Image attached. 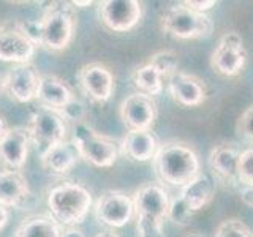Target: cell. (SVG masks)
Here are the masks:
<instances>
[{"mask_svg": "<svg viewBox=\"0 0 253 237\" xmlns=\"http://www.w3.org/2000/svg\"><path fill=\"white\" fill-rule=\"evenodd\" d=\"M185 237H203L201 234H198V233H192V234H187Z\"/></svg>", "mask_w": 253, "mask_h": 237, "instance_id": "f35d334b", "label": "cell"}, {"mask_svg": "<svg viewBox=\"0 0 253 237\" xmlns=\"http://www.w3.org/2000/svg\"><path fill=\"white\" fill-rule=\"evenodd\" d=\"M192 215H193V212L182 202L179 196L172 198L171 204H169V210H168V218L172 221V223H176L179 226H185V225H188Z\"/></svg>", "mask_w": 253, "mask_h": 237, "instance_id": "f546056e", "label": "cell"}, {"mask_svg": "<svg viewBox=\"0 0 253 237\" xmlns=\"http://www.w3.org/2000/svg\"><path fill=\"white\" fill-rule=\"evenodd\" d=\"M95 218L108 228H124L134 217L133 198L117 190L103 193L93 204Z\"/></svg>", "mask_w": 253, "mask_h": 237, "instance_id": "9c48e42d", "label": "cell"}, {"mask_svg": "<svg viewBox=\"0 0 253 237\" xmlns=\"http://www.w3.org/2000/svg\"><path fill=\"white\" fill-rule=\"evenodd\" d=\"M133 82L136 85L138 92L149 95V97H157L163 92V78L158 73V70L147 62L146 65L134 70Z\"/></svg>", "mask_w": 253, "mask_h": 237, "instance_id": "cb8c5ba5", "label": "cell"}, {"mask_svg": "<svg viewBox=\"0 0 253 237\" xmlns=\"http://www.w3.org/2000/svg\"><path fill=\"white\" fill-rule=\"evenodd\" d=\"M0 92H3V76H0Z\"/></svg>", "mask_w": 253, "mask_h": 237, "instance_id": "ab89813d", "label": "cell"}, {"mask_svg": "<svg viewBox=\"0 0 253 237\" xmlns=\"http://www.w3.org/2000/svg\"><path fill=\"white\" fill-rule=\"evenodd\" d=\"M59 113L63 116V118L68 123H79V122H85V116H87V109L85 105L79 100V98H73L70 103H67L62 109H59Z\"/></svg>", "mask_w": 253, "mask_h": 237, "instance_id": "f1b7e54d", "label": "cell"}, {"mask_svg": "<svg viewBox=\"0 0 253 237\" xmlns=\"http://www.w3.org/2000/svg\"><path fill=\"white\" fill-rule=\"evenodd\" d=\"M71 144L75 146L79 158L95 168H111L121 154V147L113 138L95 131L87 122L73 125Z\"/></svg>", "mask_w": 253, "mask_h": 237, "instance_id": "3957f363", "label": "cell"}, {"mask_svg": "<svg viewBox=\"0 0 253 237\" xmlns=\"http://www.w3.org/2000/svg\"><path fill=\"white\" fill-rule=\"evenodd\" d=\"M78 85L93 101L106 103L114 93L116 79L105 63L92 62L78 71Z\"/></svg>", "mask_w": 253, "mask_h": 237, "instance_id": "8fae6325", "label": "cell"}, {"mask_svg": "<svg viewBox=\"0 0 253 237\" xmlns=\"http://www.w3.org/2000/svg\"><path fill=\"white\" fill-rule=\"evenodd\" d=\"M237 182L245 188L253 187V147L245 149L237 161Z\"/></svg>", "mask_w": 253, "mask_h": 237, "instance_id": "484cf974", "label": "cell"}, {"mask_svg": "<svg viewBox=\"0 0 253 237\" xmlns=\"http://www.w3.org/2000/svg\"><path fill=\"white\" fill-rule=\"evenodd\" d=\"M241 152L231 144H221L212 149L209 155V168L217 180L223 184L237 182V161Z\"/></svg>", "mask_w": 253, "mask_h": 237, "instance_id": "ffe728a7", "label": "cell"}, {"mask_svg": "<svg viewBox=\"0 0 253 237\" xmlns=\"http://www.w3.org/2000/svg\"><path fill=\"white\" fill-rule=\"evenodd\" d=\"M119 147H121V154L128 158V160L144 163L149 160H154L160 144H158L152 131L128 130L122 138Z\"/></svg>", "mask_w": 253, "mask_h": 237, "instance_id": "e0dca14e", "label": "cell"}, {"mask_svg": "<svg viewBox=\"0 0 253 237\" xmlns=\"http://www.w3.org/2000/svg\"><path fill=\"white\" fill-rule=\"evenodd\" d=\"M184 5H187L188 8H192V10H196L200 13H206L208 10H211V8H213L217 5L215 0H185V2H182Z\"/></svg>", "mask_w": 253, "mask_h": 237, "instance_id": "1f68e13d", "label": "cell"}, {"mask_svg": "<svg viewBox=\"0 0 253 237\" xmlns=\"http://www.w3.org/2000/svg\"><path fill=\"white\" fill-rule=\"evenodd\" d=\"M37 46L30 41L21 27V21H8L0 24V62L32 63Z\"/></svg>", "mask_w": 253, "mask_h": 237, "instance_id": "52a82bcc", "label": "cell"}, {"mask_svg": "<svg viewBox=\"0 0 253 237\" xmlns=\"http://www.w3.org/2000/svg\"><path fill=\"white\" fill-rule=\"evenodd\" d=\"M149 63L158 70V73L162 75L163 79H169L174 73H177V67H179L177 55L171 51H160L154 54L149 59Z\"/></svg>", "mask_w": 253, "mask_h": 237, "instance_id": "d4e9b609", "label": "cell"}, {"mask_svg": "<svg viewBox=\"0 0 253 237\" xmlns=\"http://www.w3.org/2000/svg\"><path fill=\"white\" fill-rule=\"evenodd\" d=\"M42 22V47L52 52L67 49L76 32V14L70 2H52L46 8Z\"/></svg>", "mask_w": 253, "mask_h": 237, "instance_id": "277c9868", "label": "cell"}, {"mask_svg": "<svg viewBox=\"0 0 253 237\" xmlns=\"http://www.w3.org/2000/svg\"><path fill=\"white\" fill-rule=\"evenodd\" d=\"M40 79L42 75L34 63L14 65L3 76V92L18 103H30L37 100Z\"/></svg>", "mask_w": 253, "mask_h": 237, "instance_id": "7c38bea8", "label": "cell"}, {"mask_svg": "<svg viewBox=\"0 0 253 237\" xmlns=\"http://www.w3.org/2000/svg\"><path fill=\"white\" fill-rule=\"evenodd\" d=\"M213 196H215V182L204 174H200L190 184L182 187L179 193L182 202L193 213L204 209L212 201Z\"/></svg>", "mask_w": 253, "mask_h": 237, "instance_id": "7402d4cb", "label": "cell"}, {"mask_svg": "<svg viewBox=\"0 0 253 237\" xmlns=\"http://www.w3.org/2000/svg\"><path fill=\"white\" fill-rule=\"evenodd\" d=\"M213 237H252V233L244 221L237 218H228L217 226Z\"/></svg>", "mask_w": 253, "mask_h": 237, "instance_id": "4316f807", "label": "cell"}, {"mask_svg": "<svg viewBox=\"0 0 253 237\" xmlns=\"http://www.w3.org/2000/svg\"><path fill=\"white\" fill-rule=\"evenodd\" d=\"M131 198L136 217H152L163 221L168 218L171 198L165 185L158 182H147L141 185Z\"/></svg>", "mask_w": 253, "mask_h": 237, "instance_id": "5bb4252c", "label": "cell"}, {"mask_svg": "<svg viewBox=\"0 0 253 237\" xmlns=\"http://www.w3.org/2000/svg\"><path fill=\"white\" fill-rule=\"evenodd\" d=\"M63 229L51 215H30L16 228L13 237H62Z\"/></svg>", "mask_w": 253, "mask_h": 237, "instance_id": "603a6c76", "label": "cell"}, {"mask_svg": "<svg viewBox=\"0 0 253 237\" xmlns=\"http://www.w3.org/2000/svg\"><path fill=\"white\" fill-rule=\"evenodd\" d=\"M236 131L242 139L253 142V105H250L237 118Z\"/></svg>", "mask_w": 253, "mask_h": 237, "instance_id": "4dcf8cb0", "label": "cell"}, {"mask_svg": "<svg viewBox=\"0 0 253 237\" xmlns=\"http://www.w3.org/2000/svg\"><path fill=\"white\" fill-rule=\"evenodd\" d=\"M119 116L128 130L150 131L157 117V105L152 97L134 92L121 103Z\"/></svg>", "mask_w": 253, "mask_h": 237, "instance_id": "4fadbf2b", "label": "cell"}, {"mask_svg": "<svg viewBox=\"0 0 253 237\" xmlns=\"http://www.w3.org/2000/svg\"><path fill=\"white\" fill-rule=\"evenodd\" d=\"M30 187L27 177L21 171L2 169L0 171V204L6 209L19 207L29 199Z\"/></svg>", "mask_w": 253, "mask_h": 237, "instance_id": "d6986e66", "label": "cell"}, {"mask_svg": "<svg viewBox=\"0 0 253 237\" xmlns=\"http://www.w3.org/2000/svg\"><path fill=\"white\" fill-rule=\"evenodd\" d=\"M247 51L237 32H226L211 55V67L221 76H236L245 67Z\"/></svg>", "mask_w": 253, "mask_h": 237, "instance_id": "ba28073f", "label": "cell"}, {"mask_svg": "<svg viewBox=\"0 0 253 237\" xmlns=\"http://www.w3.org/2000/svg\"><path fill=\"white\" fill-rule=\"evenodd\" d=\"M8 220H10V210H8L5 205L0 204V233H2L5 226L8 225Z\"/></svg>", "mask_w": 253, "mask_h": 237, "instance_id": "d6a6232c", "label": "cell"}, {"mask_svg": "<svg viewBox=\"0 0 253 237\" xmlns=\"http://www.w3.org/2000/svg\"><path fill=\"white\" fill-rule=\"evenodd\" d=\"M95 237H119V236L114 234V233H111V231H103V233H98Z\"/></svg>", "mask_w": 253, "mask_h": 237, "instance_id": "74e56055", "label": "cell"}, {"mask_svg": "<svg viewBox=\"0 0 253 237\" xmlns=\"http://www.w3.org/2000/svg\"><path fill=\"white\" fill-rule=\"evenodd\" d=\"M98 16L108 30L122 34L139 24L142 18V5L138 0H105L100 3Z\"/></svg>", "mask_w": 253, "mask_h": 237, "instance_id": "30bf717a", "label": "cell"}, {"mask_svg": "<svg viewBox=\"0 0 253 237\" xmlns=\"http://www.w3.org/2000/svg\"><path fill=\"white\" fill-rule=\"evenodd\" d=\"M27 130L32 144L42 154L46 149L67 141L68 122L57 109L40 106L30 114Z\"/></svg>", "mask_w": 253, "mask_h": 237, "instance_id": "8992f818", "label": "cell"}, {"mask_svg": "<svg viewBox=\"0 0 253 237\" xmlns=\"http://www.w3.org/2000/svg\"><path fill=\"white\" fill-rule=\"evenodd\" d=\"M138 237H165L163 220L152 217H136Z\"/></svg>", "mask_w": 253, "mask_h": 237, "instance_id": "83f0119b", "label": "cell"}, {"mask_svg": "<svg viewBox=\"0 0 253 237\" xmlns=\"http://www.w3.org/2000/svg\"><path fill=\"white\" fill-rule=\"evenodd\" d=\"M40 160L47 172L55 174V176H63L73 169L81 158H79L71 141H63L40 154Z\"/></svg>", "mask_w": 253, "mask_h": 237, "instance_id": "44dd1931", "label": "cell"}, {"mask_svg": "<svg viewBox=\"0 0 253 237\" xmlns=\"http://www.w3.org/2000/svg\"><path fill=\"white\" fill-rule=\"evenodd\" d=\"M154 168L163 184L180 188L201 174V163L196 150L179 141L160 144L154 157Z\"/></svg>", "mask_w": 253, "mask_h": 237, "instance_id": "7a4b0ae2", "label": "cell"}, {"mask_svg": "<svg viewBox=\"0 0 253 237\" xmlns=\"http://www.w3.org/2000/svg\"><path fill=\"white\" fill-rule=\"evenodd\" d=\"M32 144L27 126L8 128L0 139V161L5 164V169L21 171L29 157V147Z\"/></svg>", "mask_w": 253, "mask_h": 237, "instance_id": "9a60e30c", "label": "cell"}, {"mask_svg": "<svg viewBox=\"0 0 253 237\" xmlns=\"http://www.w3.org/2000/svg\"><path fill=\"white\" fill-rule=\"evenodd\" d=\"M8 131V123H6V120H5V117L0 114V139L3 138V134Z\"/></svg>", "mask_w": 253, "mask_h": 237, "instance_id": "d590c367", "label": "cell"}, {"mask_svg": "<svg viewBox=\"0 0 253 237\" xmlns=\"http://www.w3.org/2000/svg\"><path fill=\"white\" fill-rule=\"evenodd\" d=\"M76 97L73 89L70 87L67 81L54 75H43L40 79L37 100L40 101V106L51 108V109H62Z\"/></svg>", "mask_w": 253, "mask_h": 237, "instance_id": "ac0fdd59", "label": "cell"}, {"mask_svg": "<svg viewBox=\"0 0 253 237\" xmlns=\"http://www.w3.org/2000/svg\"><path fill=\"white\" fill-rule=\"evenodd\" d=\"M241 199H242L244 204H247L249 207H253V187L242 190V192H241Z\"/></svg>", "mask_w": 253, "mask_h": 237, "instance_id": "836d02e7", "label": "cell"}, {"mask_svg": "<svg viewBox=\"0 0 253 237\" xmlns=\"http://www.w3.org/2000/svg\"><path fill=\"white\" fill-rule=\"evenodd\" d=\"M71 5H73V8H87L90 6L93 2H90V0H84V2H79V0H75V2H70Z\"/></svg>", "mask_w": 253, "mask_h": 237, "instance_id": "8d00e7d4", "label": "cell"}, {"mask_svg": "<svg viewBox=\"0 0 253 237\" xmlns=\"http://www.w3.org/2000/svg\"><path fill=\"white\" fill-rule=\"evenodd\" d=\"M160 27L166 35L179 40H200L212 35L213 22L211 16L192 10L184 3L168 6L162 13Z\"/></svg>", "mask_w": 253, "mask_h": 237, "instance_id": "5b68a950", "label": "cell"}, {"mask_svg": "<svg viewBox=\"0 0 253 237\" xmlns=\"http://www.w3.org/2000/svg\"><path fill=\"white\" fill-rule=\"evenodd\" d=\"M168 90L171 98L180 106L196 108L206 101V85L193 75L177 71L168 79Z\"/></svg>", "mask_w": 253, "mask_h": 237, "instance_id": "2e32d148", "label": "cell"}, {"mask_svg": "<svg viewBox=\"0 0 253 237\" xmlns=\"http://www.w3.org/2000/svg\"><path fill=\"white\" fill-rule=\"evenodd\" d=\"M49 215L60 226L76 228L83 225L93 207V198L89 188L76 180H63L49 188L46 195Z\"/></svg>", "mask_w": 253, "mask_h": 237, "instance_id": "6da1fadb", "label": "cell"}, {"mask_svg": "<svg viewBox=\"0 0 253 237\" xmlns=\"http://www.w3.org/2000/svg\"><path fill=\"white\" fill-rule=\"evenodd\" d=\"M62 237H85L84 233L81 231V229H78V228H68L63 231Z\"/></svg>", "mask_w": 253, "mask_h": 237, "instance_id": "e575fe53", "label": "cell"}]
</instances>
